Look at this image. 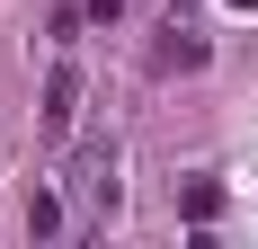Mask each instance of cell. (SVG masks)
<instances>
[{
	"mask_svg": "<svg viewBox=\"0 0 258 249\" xmlns=\"http://www.w3.org/2000/svg\"><path fill=\"white\" fill-rule=\"evenodd\" d=\"M72 116H80V72L62 63V72L45 80V134H72Z\"/></svg>",
	"mask_w": 258,
	"mask_h": 249,
	"instance_id": "cell-1",
	"label": "cell"
},
{
	"mask_svg": "<svg viewBox=\"0 0 258 249\" xmlns=\"http://www.w3.org/2000/svg\"><path fill=\"white\" fill-rule=\"evenodd\" d=\"M196 63H205V45H196V36H178V27L152 45V72H196Z\"/></svg>",
	"mask_w": 258,
	"mask_h": 249,
	"instance_id": "cell-2",
	"label": "cell"
},
{
	"mask_svg": "<svg viewBox=\"0 0 258 249\" xmlns=\"http://www.w3.org/2000/svg\"><path fill=\"white\" fill-rule=\"evenodd\" d=\"M214 214H223V187L214 178H187V223H214Z\"/></svg>",
	"mask_w": 258,
	"mask_h": 249,
	"instance_id": "cell-3",
	"label": "cell"
},
{
	"mask_svg": "<svg viewBox=\"0 0 258 249\" xmlns=\"http://www.w3.org/2000/svg\"><path fill=\"white\" fill-rule=\"evenodd\" d=\"M232 9H258V0H232Z\"/></svg>",
	"mask_w": 258,
	"mask_h": 249,
	"instance_id": "cell-4",
	"label": "cell"
}]
</instances>
